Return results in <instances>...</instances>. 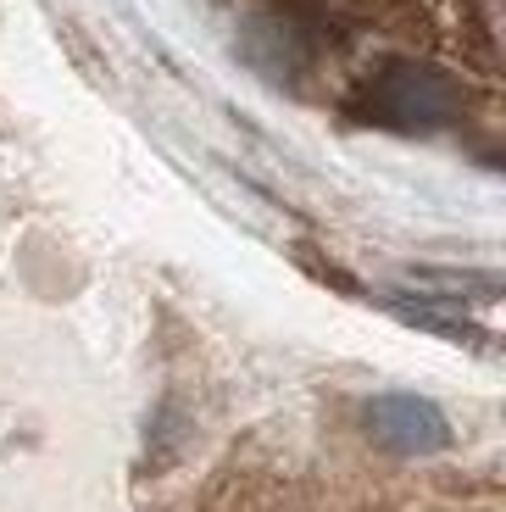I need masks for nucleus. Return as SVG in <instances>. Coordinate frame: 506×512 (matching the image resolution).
<instances>
[{
    "label": "nucleus",
    "instance_id": "obj_1",
    "mask_svg": "<svg viewBox=\"0 0 506 512\" xmlns=\"http://www.w3.org/2000/svg\"><path fill=\"white\" fill-rule=\"evenodd\" d=\"M362 112H367V123H379V128L434 134V128L456 123L462 90H456L451 73H440V67H429V62H390L367 78Z\"/></svg>",
    "mask_w": 506,
    "mask_h": 512
},
{
    "label": "nucleus",
    "instance_id": "obj_2",
    "mask_svg": "<svg viewBox=\"0 0 506 512\" xmlns=\"http://www.w3.org/2000/svg\"><path fill=\"white\" fill-rule=\"evenodd\" d=\"M367 435L390 457H434L451 446V423L423 396H379L367 407Z\"/></svg>",
    "mask_w": 506,
    "mask_h": 512
},
{
    "label": "nucleus",
    "instance_id": "obj_3",
    "mask_svg": "<svg viewBox=\"0 0 506 512\" xmlns=\"http://www.w3.org/2000/svg\"><path fill=\"white\" fill-rule=\"evenodd\" d=\"M295 6H317V0H295Z\"/></svg>",
    "mask_w": 506,
    "mask_h": 512
}]
</instances>
